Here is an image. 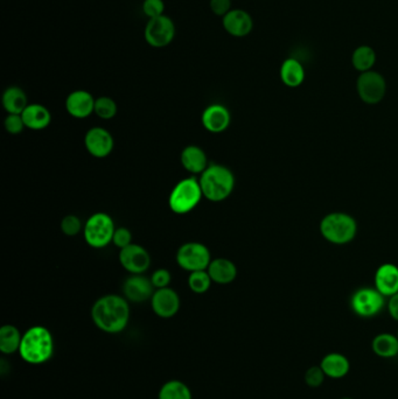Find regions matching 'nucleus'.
I'll return each instance as SVG.
<instances>
[{
  "label": "nucleus",
  "instance_id": "nucleus-1",
  "mask_svg": "<svg viewBox=\"0 0 398 399\" xmlns=\"http://www.w3.org/2000/svg\"><path fill=\"white\" fill-rule=\"evenodd\" d=\"M129 301L118 294H106L91 307V319L98 330L109 334L123 332L130 321Z\"/></svg>",
  "mask_w": 398,
  "mask_h": 399
},
{
  "label": "nucleus",
  "instance_id": "nucleus-2",
  "mask_svg": "<svg viewBox=\"0 0 398 399\" xmlns=\"http://www.w3.org/2000/svg\"><path fill=\"white\" fill-rule=\"evenodd\" d=\"M203 197L210 202H223L235 188V175L232 170L221 163H210L199 178Z\"/></svg>",
  "mask_w": 398,
  "mask_h": 399
},
{
  "label": "nucleus",
  "instance_id": "nucleus-3",
  "mask_svg": "<svg viewBox=\"0 0 398 399\" xmlns=\"http://www.w3.org/2000/svg\"><path fill=\"white\" fill-rule=\"evenodd\" d=\"M19 354L25 362L34 366L48 362L54 354L52 332L46 327H30L23 335Z\"/></svg>",
  "mask_w": 398,
  "mask_h": 399
},
{
  "label": "nucleus",
  "instance_id": "nucleus-4",
  "mask_svg": "<svg viewBox=\"0 0 398 399\" xmlns=\"http://www.w3.org/2000/svg\"><path fill=\"white\" fill-rule=\"evenodd\" d=\"M320 233L329 243L336 245L348 244L356 238L358 223L356 219L346 213H331L320 222Z\"/></svg>",
  "mask_w": 398,
  "mask_h": 399
},
{
  "label": "nucleus",
  "instance_id": "nucleus-5",
  "mask_svg": "<svg viewBox=\"0 0 398 399\" xmlns=\"http://www.w3.org/2000/svg\"><path fill=\"white\" fill-rule=\"evenodd\" d=\"M203 197L199 179L195 177L185 178L180 180L169 193V209L176 215H186L199 206Z\"/></svg>",
  "mask_w": 398,
  "mask_h": 399
},
{
  "label": "nucleus",
  "instance_id": "nucleus-6",
  "mask_svg": "<svg viewBox=\"0 0 398 399\" xmlns=\"http://www.w3.org/2000/svg\"><path fill=\"white\" fill-rule=\"evenodd\" d=\"M115 230L116 226L109 214H93L84 223V241L93 249H104L113 243Z\"/></svg>",
  "mask_w": 398,
  "mask_h": 399
},
{
  "label": "nucleus",
  "instance_id": "nucleus-7",
  "mask_svg": "<svg viewBox=\"0 0 398 399\" xmlns=\"http://www.w3.org/2000/svg\"><path fill=\"white\" fill-rule=\"evenodd\" d=\"M176 260L178 265L187 272H195L208 269L212 262L208 246L200 242H187L176 251Z\"/></svg>",
  "mask_w": 398,
  "mask_h": 399
},
{
  "label": "nucleus",
  "instance_id": "nucleus-8",
  "mask_svg": "<svg viewBox=\"0 0 398 399\" xmlns=\"http://www.w3.org/2000/svg\"><path fill=\"white\" fill-rule=\"evenodd\" d=\"M176 27L172 18L169 16L149 19L144 30V37L152 48H165L172 44L176 37Z\"/></svg>",
  "mask_w": 398,
  "mask_h": 399
},
{
  "label": "nucleus",
  "instance_id": "nucleus-9",
  "mask_svg": "<svg viewBox=\"0 0 398 399\" xmlns=\"http://www.w3.org/2000/svg\"><path fill=\"white\" fill-rule=\"evenodd\" d=\"M356 91L362 102L369 105H375L385 98L387 82L381 74L369 70L360 74L356 80Z\"/></svg>",
  "mask_w": 398,
  "mask_h": 399
},
{
  "label": "nucleus",
  "instance_id": "nucleus-10",
  "mask_svg": "<svg viewBox=\"0 0 398 399\" xmlns=\"http://www.w3.org/2000/svg\"><path fill=\"white\" fill-rule=\"evenodd\" d=\"M385 296L376 289L363 287L356 291L351 299V306L356 316L361 318H373L383 310Z\"/></svg>",
  "mask_w": 398,
  "mask_h": 399
},
{
  "label": "nucleus",
  "instance_id": "nucleus-11",
  "mask_svg": "<svg viewBox=\"0 0 398 399\" xmlns=\"http://www.w3.org/2000/svg\"><path fill=\"white\" fill-rule=\"evenodd\" d=\"M120 265L131 274H144L151 266V256L144 246L132 243L120 250Z\"/></svg>",
  "mask_w": 398,
  "mask_h": 399
},
{
  "label": "nucleus",
  "instance_id": "nucleus-12",
  "mask_svg": "<svg viewBox=\"0 0 398 399\" xmlns=\"http://www.w3.org/2000/svg\"><path fill=\"white\" fill-rule=\"evenodd\" d=\"M86 152L97 159H104L113 154L115 139L113 134L104 127H91L84 136Z\"/></svg>",
  "mask_w": 398,
  "mask_h": 399
},
{
  "label": "nucleus",
  "instance_id": "nucleus-13",
  "mask_svg": "<svg viewBox=\"0 0 398 399\" xmlns=\"http://www.w3.org/2000/svg\"><path fill=\"white\" fill-rule=\"evenodd\" d=\"M180 296L172 287L158 289L151 298V307L157 316L161 319H171L176 316L180 310Z\"/></svg>",
  "mask_w": 398,
  "mask_h": 399
},
{
  "label": "nucleus",
  "instance_id": "nucleus-14",
  "mask_svg": "<svg viewBox=\"0 0 398 399\" xmlns=\"http://www.w3.org/2000/svg\"><path fill=\"white\" fill-rule=\"evenodd\" d=\"M156 289L144 274H131L123 284L124 298L129 303H140L151 300Z\"/></svg>",
  "mask_w": 398,
  "mask_h": 399
},
{
  "label": "nucleus",
  "instance_id": "nucleus-15",
  "mask_svg": "<svg viewBox=\"0 0 398 399\" xmlns=\"http://www.w3.org/2000/svg\"><path fill=\"white\" fill-rule=\"evenodd\" d=\"M96 98L86 90H74L67 96V112L75 120H86L95 111Z\"/></svg>",
  "mask_w": 398,
  "mask_h": 399
},
{
  "label": "nucleus",
  "instance_id": "nucleus-16",
  "mask_svg": "<svg viewBox=\"0 0 398 399\" xmlns=\"http://www.w3.org/2000/svg\"><path fill=\"white\" fill-rule=\"evenodd\" d=\"M232 115L223 104H210L201 115V124L210 133H222L229 127Z\"/></svg>",
  "mask_w": 398,
  "mask_h": 399
},
{
  "label": "nucleus",
  "instance_id": "nucleus-17",
  "mask_svg": "<svg viewBox=\"0 0 398 399\" xmlns=\"http://www.w3.org/2000/svg\"><path fill=\"white\" fill-rule=\"evenodd\" d=\"M222 26L232 37H248L254 30V19L246 11L232 8L222 18Z\"/></svg>",
  "mask_w": 398,
  "mask_h": 399
},
{
  "label": "nucleus",
  "instance_id": "nucleus-18",
  "mask_svg": "<svg viewBox=\"0 0 398 399\" xmlns=\"http://www.w3.org/2000/svg\"><path fill=\"white\" fill-rule=\"evenodd\" d=\"M180 163L183 168L194 175H201L210 163L206 152L196 145H188L180 154Z\"/></svg>",
  "mask_w": 398,
  "mask_h": 399
},
{
  "label": "nucleus",
  "instance_id": "nucleus-19",
  "mask_svg": "<svg viewBox=\"0 0 398 399\" xmlns=\"http://www.w3.org/2000/svg\"><path fill=\"white\" fill-rule=\"evenodd\" d=\"M375 289L382 296H390L398 293V266L395 264H382L376 270Z\"/></svg>",
  "mask_w": 398,
  "mask_h": 399
},
{
  "label": "nucleus",
  "instance_id": "nucleus-20",
  "mask_svg": "<svg viewBox=\"0 0 398 399\" xmlns=\"http://www.w3.org/2000/svg\"><path fill=\"white\" fill-rule=\"evenodd\" d=\"M207 272L210 273L212 283L217 285H229L232 282H235L237 278V267L235 263L228 258L219 257L210 262Z\"/></svg>",
  "mask_w": 398,
  "mask_h": 399
},
{
  "label": "nucleus",
  "instance_id": "nucleus-21",
  "mask_svg": "<svg viewBox=\"0 0 398 399\" xmlns=\"http://www.w3.org/2000/svg\"><path fill=\"white\" fill-rule=\"evenodd\" d=\"M21 117L26 129L32 131L45 130L52 122V113L42 104H28Z\"/></svg>",
  "mask_w": 398,
  "mask_h": 399
},
{
  "label": "nucleus",
  "instance_id": "nucleus-22",
  "mask_svg": "<svg viewBox=\"0 0 398 399\" xmlns=\"http://www.w3.org/2000/svg\"><path fill=\"white\" fill-rule=\"evenodd\" d=\"M319 366L326 377L332 379H340L348 375L351 371V362L347 356L341 353H329L324 356Z\"/></svg>",
  "mask_w": 398,
  "mask_h": 399
},
{
  "label": "nucleus",
  "instance_id": "nucleus-23",
  "mask_svg": "<svg viewBox=\"0 0 398 399\" xmlns=\"http://www.w3.org/2000/svg\"><path fill=\"white\" fill-rule=\"evenodd\" d=\"M1 104L7 115H21L30 103L25 90L17 86H12L4 91Z\"/></svg>",
  "mask_w": 398,
  "mask_h": 399
},
{
  "label": "nucleus",
  "instance_id": "nucleus-24",
  "mask_svg": "<svg viewBox=\"0 0 398 399\" xmlns=\"http://www.w3.org/2000/svg\"><path fill=\"white\" fill-rule=\"evenodd\" d=\"M280 80L286 87L298 88L305 81V69L295 57L286 59L280 66Z\"/></svg>",
  "mask_w": 398,
  "mask_h": 399
},
{
  "label": "nucleus",
  "instance_id": "nucleus-25",
  "mask_svg": "<svg viewBox=\"0 0 398 399\" xmlns=\"http://www.w3.org/2000/svg\"><path fill=\"white\" fill-rule=\"evenodd\" d=\"M372 349L378 357L394 359L398 355V337L392 332H381L373 339Z\"/></svg>",
  "mask_w": 398,
  "mask_h": 399
},
{
  "label": "nucleus",
  "instance_id": "nucleus-26",
  "mask_svg": "<svg viewBox=\"0 0 398 399\" xmlns=\"http://www.w3.org/2000/svg\"><path fill=\"white\" fill-rule=\"evenodd\" d=\"M21 330L13 325H5L0 328V352L5 355H11L21 349Z\"/></svg>",
  "mask_w": 398,
  "mask_h": 399
},
{
  "label": "nucleus",
  "instance_id": "nucleus-27",
  "mask_svg": "<svg viewBox=\"0 0 398 399\" xmlns=\"http://www.w3.org/2000/svg\"><path fill=\"white\" fill-rule=\"evenodd\" d=\"M376 64L375 50L370 46H358L352 55V64L354 69L361 73H365L373 69Z\"/></svg>",
  "mask_w": 398,
  "mask_h": 399
},
{
  "label": "nucleus",
  "instance_id": "nucleus-28",
  "mask_svg": "<svg viewBox=\"0 0 398 399\" xmlns=\"http://www.w3.org/2000/svg\"><path fill=\"white\" fill-rule=\"evenodd\" d=\"M159 399H192V393L185 383L173 379L161 386Z\"/></svg>",
  "mask_w": 398,
  "mask_h": 399
},
{
  "label": "nucleus",
  "instance_id": "nucleus-29",
  "mask_svg": "<svg viewBox=\"0 0 398 399\" xmlns=\"http://www.w3.org/2000/svg\"><path fill=\"white\" fill-rule=\"evenodd\" d=\"M187 283H188L189 289L193 293L203 294V293L210 291L212 280L210 278V273L207 272V270H203V271L189 273Z\"/></svg>",
  "mask_w": 398,
  "mask_h": 399
},
{
  "label": "nucleus",
  "instance_id": "nucleus-30",
  "mask_svg": "<svg viewBox=\"0 0 398 399\" xmlns=\"http://www.w3.org/2000/svg\"><path fill=\"white\" fill-rule=\"evenodd\" d=\"M117 111H118V107L111 97L101 96L96 98L93 113L101 120H113L116 117Z\"/></svg>",
  "mask_w": 398,
  "mask_h": 399
},
{
  "label": "nucleus",
  "instance_id": "nucleus-31",
  "mask_svg": "<svg viewBox=\"0 0 398 399\" xmlns=\"http://www.w3.org/2000/svg\"><path fill=\"white\" fill-rule=\"evenodd\" d=\"M60 228L63 235L75 237L84 230V226L80 217L76 215H67L61 221Z\"/></svg>",
  "mask_w": 398,
  "mask_h": 399
},
{
  "label": "nucleus",
  "instance_id": "nucleus-32",
  "mask_svg": "<svg viewBox=\"0 0 398 399\" xmlns=\"http://www.w3.org/2000/svg\"><path fill=\"white\" fill-rule=\"evenodd\" d=\"M325 373L322 371L320 366H311L306 370L305 375H304V382H305L306 386L312 388V389L320 388L325 382Z\"/></svg>",
  "mask_w": 398,
  "mask_h": 399
},
{
  "label": "nucleus",
  "instance_id": "nucleus-33",
  "mask_svg": "<svg viewBox=\"0 0 398 399\" xmlns=\"http://www.w3.org/2000/svg\"><path fill=\"white\" fill-rule=\"evenodd\" d=\"M142 10L149 19L160 17L165 12V3L164 0H144Z\"/></svg>",
  "mask_w": 398,
  "mask_h": 399
},
{
  "label": "nucleus",
  "instance_id": "nucleus-34",
  "mask_svg": "<svg viewBox=\"0 0 398 399\" xmlns=\"http://www.w3.org/2000/svg\"><path fill=\"white\" fill-rule=\"evenodd\" d=\"M4 127L6 132L10 133L12 136L21 134L26 129L21 115H7L6 118L4 120Z\"/></svg>",
  "mask_w": 398,
  "mask_h": 399
},
{
  "label": "nucleus",
  "instance_id": "nucleus-35",
  "mask_svg": "<svg viewBox=\"0 0 398 399\" xmlns=\"http://www.w3.org/2000/svg\"><path fill=\"white\" fill-rule=\"evenodd\" d=\"M113 245L120 250L124 249L126 246H129L130 244H132V233H131V230L127 229L125 226L116 228L115 233H113Z\"/></svg>",
  "mask_w": 398,
  "mask_h": 399
},
{
  "label": "nucleus",
  "instance_id": "nucleus-36",
  "mask_svg": "<svg viewBox=\"0 0 398 399\" xmlns=\"http://www.w3.org/2000/svg\"><path fill=\"white\" fill-rule=\"evenodd\" d=\"M151 282H152L154 289H165L169 287L172 282V274L166 269H158L151 274Z\"/></svg>",
  "mask_w": 398,
  "mask_h": 399
},
{
  "label": "nucleus",
  "instance_id": "nucleus-37",
  "mask_svg": "<svg viewBox=\"0 0 398 399\" xmlns=\"http://www.w3.org/2000/svg\"><path fill=\"white\" fill-rule=\"evenodd\" d=\"M210 10L217 17H224L232 10V0H210Z\"/></svg>",
  "mask_w": 398,
  "mask_h": 399
},
{
  "label": "nucleus",
  "instance_id": "nucleus-38",
  "mask_svg": "<svg viewBox=\"0 0 398 399\" xmlns=\"http://www.w3.org/2000/svg\"><path fill=\"white\" fill-rule=\"evenodd\" d=\"M388 312L392 319L398 321V293L389 298Z\"/></svg>",
  "mask_w": 398,
  "mask_h": 399
},
{
  "label": "nucleus",
  "instance_id": "nucleus-39",
  "mask_svg": "<svg viewBox=\"0 0 398 399\" xmlns=\"http://www.w3.org/2000/svg\"><path fill=\"white\" fill-rule=\"evenodd\" d=\"M340 399H354V398H351V397H342V398Z\"/></svg>",
  "mask_w": 398,
  "mask_h": 399
},
{
  "label": "nucleus",
  "instance_id": "nucleus-40",
  "mask_svg": "<svg viewBox=\"0 0 398 399\" xmlns=\"http://www.w3.org/2000/svg\"><path fill=\"white\" fill-rule=\"evenodd\" d=\"M397 337H398V330H397Z\"/></svg>",
  "mask_w": 398,
  "mask_h": 399
}]
</instances>
